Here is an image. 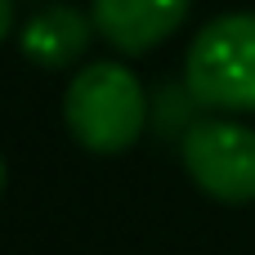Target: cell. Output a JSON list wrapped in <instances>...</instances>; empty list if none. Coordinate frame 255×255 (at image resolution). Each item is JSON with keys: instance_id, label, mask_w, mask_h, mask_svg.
<instances>
[{"instance_id": "obj_5", "label": "cell", "mask_w": 255, "mask_h": 255, "mask_svg": "<svg viewBox=\"0 0 255 255\" xmlns=\"http://www.w3.org/2000/svg\"><path fill=\"white\" fill-rule=\"evenodd\" d=\"M94 31H99L94 18H85L81 9H72V4H45L18 31V45H22V54L36 67H67V63H76L90 49Z\"/></svg>"}, {"instance_id": "obj_4", "label": "cell", "mask_w": 255, "mask_h": 255, "mask_svg": "<svg viewBox=\"0 0 255 255\" xmlns=\"http://www.w3.org/2000/svg\"><path fill=\"white\" fill-rule=\"evenodd\" d=\"M188 4L193 0H90V18L121 54H148L188 18Z\"/></svg>"}, {"instance_id": "obj_1", "label": "cell", "mask_w": 255, "mask_h": 255, "mask_svg": "<svg viewBox=\"0 0 255 255\" xmlns=\"http://www.w3.org/2000/svg\"><path fill=\"white\" fill-rule=\"evenodd\" d=\"M63 121L72 130V139L85 152L99 157H117L126 148H134V139L148 126V94L139 85V76L126 63H90L67 81L63 94Z\"/></svg>"}, {"instance_id": "obj_2", "label": "cell", "mask_w": 255, "mask_h": 255, "mask_svg": "<svg viewBox=\"0 0 255 255\" xmlns=\"http://www.w3.org/2000/svg\"><path fill=\"white\" fill-rule=\"evenodd\" d=\"M184 85L206 108L255 112V13H220L193 36Z\"/></svg>"}, {"instance_id": "obj_3", "label": "cell", "mask_w": 255, "mask_h": 255, "mask_svg": "<svg viewBox=\"0 0 255 255\" xmlns=\"http://www.w3.org/2000/svg\"><path fill=\"white\" fill-rule=\"evenodd\" d=\"M184 170L193 175V184L229 206H247L255 202V130L242 121H224V117H206L193 121L184 134Z\"/></svg>"}, {"instance_id": "obj_6", "label": "cell", "mask_w": 255, "mask_h": 255, "mask_svg": "<svg viewBox=\"0 0 255 255\" xmlns=\"http://www.w3.org/2000/svg\"><path fill=\"white\" fill-rule=\"evenodd\" d=\"M13 31V0H0V40Z\"/></svg>"}, {"instance_id": "obj_7", "label": "cell", "mask_w": 255, "mask_h": 255, "mask_svg": "<svg viewBox=\"0 0 255 255\" xmlns=\"http://www.w3.org/2000/svg\"><path fill=\"white\" fill-rule=\"evenodd\" d=\"M4 179H9V170H4V161H0V193H4Z\"/></svg>"}]
</instances>
